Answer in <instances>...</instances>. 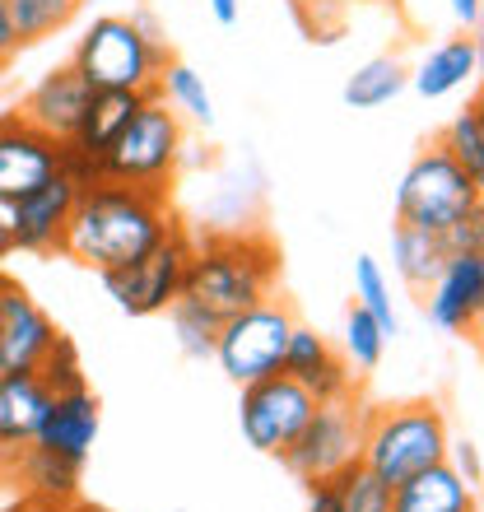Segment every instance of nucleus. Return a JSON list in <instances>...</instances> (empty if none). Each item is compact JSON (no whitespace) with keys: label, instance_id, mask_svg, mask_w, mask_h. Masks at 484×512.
<instances>
[{"label":"nucleus","instance_id":"6","mask_svg":"<svg viewBox=\"0 0 484 512\" xmlns=\"http://www.w3.org/2000/svg\"><path fill=\"white\" fill-rule=\"evenodd\" d=\"M480 177H471L466 168L447 159L438 145H429L410 168H405L401 187H396V224L410 229L443 233L447 224L466 219L471 210H480Z\"/></svg>","mask_w":484,"mask_h":512},{"label":"nucleus","instance_id":"28","mask_svg":"<svg viewBox=\"0 0 484 512\" xmlns=\"http://www.w3.org/2000/svg\"><path fill=\"white\" fill-rule=\"evenodd\" d=\"M354 303L387 331V340L401 336V317L391 308V284H387V275H382V266H377V256H368V252L354 261Z\"/></svg>","mask_w":484,"mask_h":512},{"label":"nucleus","instance_id":"5","mask_svg":"<svg viewBox=\"0 0 484 512\" xmlns=\"http://www.w3.org/2000/svg\"><path fill=\"white\" fill-rule=\"evenodd\" d=\"M177 163H182V117L159 94H145V103L131 112V122L121 126V135L94 163V182H117V187L168 196Z\"/></svg>","mask_w":484,"mask_h":512},{"label":"nucleus","instance_id":"10","mask_svg":"<svg viewBox=\"0 0 484 512\" xmlns=\"http://www.w3.org/2000/svg\"><path fill=\"white\" fill-rule=\"evenodd\" d=\"M238 401V424H242V438L247 447L266 452V457H280L284 447L298 438V429L312 419L317 401L308 396V387H298L294 378H261V382H247Z\"/></svg>","mask_w":484,"mask_h":512},{"label":"nucleus","instance_id":"39","mask_svg":"<svg viewBox=\"0 0 484 512\" xmlns=\"http://www.w3.org/2000/svg\"><path fill=\"white\" fill-rule=\"evenodd\" d=\"M14 252V238H10V201H0V261Z\"/></svg>","mask_w":484,"mask_h":512},{"label":"nucleus","instance_id":"36","mask_svg":"<svg viewBox=\"0 0 484 512\" xmlns=\"http://www.w3.org/2000/svg\"><path fill=\"white\" fill-rule=\"evenodd\" d=\"M303 5H317V10H331V5H340V10H345V5H373V10H396L401 0H303Z\"/></svg>","mask_w":484,"mask_h":512},{"label":"nucleus","instance_id":"40","mask_svg":"<svg viewBox=\"0 0 484 512\" xmlns=\"http://www.w3.org/2000/svg\"><path fill=\"white\" fill-rule=\"evenodd\" d=\"M33 512H98V508H89V503H75V499H66V503H38Z\"/></svg>","mask_w":484,"mask_h":512},{"label":"nucleus","instance_id":"18","mask_svg":"<svg viewBox=\"0 0 484 512\" xmlns=\"http://www.w3.org/2000/svg\"><path fill=\"white\" fill-rule=\"evenodd\" d=\"M47 401H52V391L42 387L38 373H5L0 378V466L38 438Z\"/></svg>","mask_w":484,"mask_h":512},{"label":"nucleus","instance_id":"22","mask_svg":"<svg viewBox=\"0 0 484 512\" xmlns=\"http://www.w3.org/2000/svg\"><path fill=\"white\" fill-rule=\"evenodd\" d=\"M405 89H410V66L396 52H382L373 61H363L350 80H345V103L354 112H373V108L396 103Z\"/></svg>","mask_w":484,"mask_h":512},{"label":"nucleus","instance_id":"2","mask_svg":"<svg viewBox=\"0 0 484 512\" xmlns=\"http://www.w3.org/2000/svg\"><path fill=\"white\" fill-rule=\"evenodd\" d=\"M275 280H280V252L266 233H215L205 243H191L177 298L224 322L242 308H256L261 298H275Z\"/></svg>","mask_w":484,"mask_h":512},{"label":"nucleus","instance_id":"38","mask_svg":"<svg viewBox=\"0 0 484 512\" xmlns=\"http://www.w3.org/2000/svg\"><path fill=\"white\" fill-rule=\"evenodd\" d=\"M210 14H215L219 24H238V14H242V0H210Z\"/></svg>","mask_w":484,"mask_h":512},{"label":"nucleus","instance_id":"15","mask_svg":"<svg viewBox=\"0 0 484 512\" xmlns=\"http://www.w3.org/2000/svg\"><path fill=\"white\" fill-rule=\"evenodd\" d=\"M484 312V252H452L429 284V322L452 336L480 331Z\"/></svg>","mask_w":484,"mask_h":512},{"label":"nucleus","instance_id":"17","mask_svg":"<svg viewBox=\"0 0 484 512\" xmlns=\"http://www.w3.org/2000/svg\"><path fill=\"white\" fill-rule=\"evenodd\" d=\"M98 429H103V405H98V396L89 387H75L47 401V415H42L33 443L56 452V457L75 461V466H84L98 443Z\"/></svg>","mask_w":484,"mask_h":512},{"label":"nucleus","instance_id":"7","mask_svg":"<svg viewBox=\"0 0 484 512\" xmlns=\"http://www.w3.org/2000/svg\"><path fill=\"white\" fill-rule=\"evenodd\" d=\"M289 331H294V312L284 308L280 298H261L256 308H242L219 322L215 354L210 359H219V368H224V378L233 387L275 378L284 359V345H289Z\"/></svg>","mask_w":484,"mask_h":512},{"label":"nucleus","instance_id":"27","mask_svg":"<svg viewBox=\"0 0 484 512\" xmlns=\"http://www.w3.org/2000/svg\"><path fill=\"white\" fill-rule=\"evenodd\" d=\"M326 485H331L336 512H391V485L377 480L363 461H354L350 471H340L336 480H326Z\"/></svg>","mask_w":484,"mask_h":512},{"label":"nucleus","instance_id":"24","mask_svg":"<svg viewBox=\"0 0 484 512\" xmlns=\"http://www.w3.org/2000/svg\"><path fill=\"white\" fill-rule=\"evenodd\" d=\"M159 98L177 112V117H191L196 126H215V98H210L205 80L187 66V61H168V66H163Z\"/></svg>","mask_w":484,"mask_h":512},{"label":"nucleus","instance_id":"23","mask_svg":"<svg viewBox=\"0 0 484 512\" xmlns=\"http://www.w3.org/2000/svg\"><path fill=\"white\" fill-rule=\"evenodd\" d=\"M447 261V247L438 233L429 229H410V224H396L391 229V266L410 289H429L438 280V270Z\"/></svg>","mask_w":484,"mask_h":512},{"label":"nucleus","instance_id":"9","mask_svg":"<svg viewBox=\"0 0 484 512\" xmlns=\"http://www.w3.org/2000/svg\"><path fill=\"white\" fill-rule=\"evenodd\" d=\"M187 261H191V238L177 229L173 238H163L154 252H145L140 261H131V266L103 270L98 280H103L108 298L126 317H159V312H168L177 303V294H182Z\"/></svg>","mask_w":484,"mask_h":512},{"label":"nucleus","instance_id":"31","mask_svg":"<svg viewBox=\"0 0 484 512\" xmlns=\"http://www.w3.org/2000/svg\"><path fill=\"white\" fill-rule=\"evenodd\" d=\"M38 378H42V387L52 391V396H61V391H75V387H84L80 354H75V345H70L66 336H56V340H52V350L42 354Z\"/></svg>","mask_w":484,"mask_h":512},{"label":"nucleus","instance_id":"35","mask_svg":"<svg viewBox=\"0 0 484 512\" xmlns=\"http://www.w3.org/2000/svg\"><path fill=\"white\" fill-rule=\"evenodd\" d=\"M447 5H452V19L466 33H480V0H447Z\"/></svg>","mask_w":484,"mask_h":512},{"label":"nucleus","instance_id":"11","mask_svg":"<svg viewBox=\"0 0 484 512\" xmlns=\"http://www.w3.org/2000/svg\"><path fill=\"white\" fill-rule=\"evenodd\" d=\"M80 201V182L61 168L56 177H47L42 187H33L28 196L10 201V238L19 252L47 256L61 252V238H66L70 210Z\"/></svg>","mask_w":484,"mask_h":512},{"label":"nucleus","instance_id":"19","mask_svg":"<svg viewBox=\"0 0 484 512\" xmlns=\"http://www.w3.org/2000/svg\"><path fill=\"white\" fill-rule=\"evenodd\" d=\"M475 75H480V38H475V33H457V38L438 42V47L410 70V84H415L419 98L438 103V98L466 89Z\"/></svg>","mask_w":484,"mask_h":512},{"label":"nucleus","instance_id":"14","mask_svg":"<svg viewBox=\"0 0 484 512\" xmlns=\"http://www.w3.org/2000/svg\"><path fill=\"white\" fill-rule=\"evenodd\" d=\"M280 373L294 378L298 387H308V396L317 405L322 401H345L359 391V373L345 364V354L312 326H298L289 331V345H284V359H280Z\"/></svg>","mask_w":484,"mask_h":512},{"label":"nucleus","instance_id":"25","mask_svg":"<svg viewBox=\"0 0 484 512\" xmlns=\"http://www.w3.org/2000/svg\"><path fill=\"white\" fill-rule=\"evenodd\" d=\"M438 149H443L457 168H466L471 177H480L484 182V103L480 98H471V103H466V108L443 126Z\"/></svg>","mask_w":484,"mask_h":512},{"label":"nucleus","instance_id":"1","mask_svg":"<svg viewBox=\"0 0 484 512\" xmlns=\"http://www.w3.org/2000/svg\"><path fill=\"white\" fill-rule=\"evenodd\" d=\"M182 229L163 191L117 187V182H89L80 187V201L70 210L61 252L89 270H117L140 261L145 252L173 238Z\"/></svg>","mask_w":484,"mask_h":512},{"label":"nucleus","instance_id":"16","mask_svg":"<svg viewBox=\"0 0 484 512\" xmlns=\"http://www.w3.org/2000/svg\"><path fill=\"white\" fill-rule=\"evenodd\" d=\"M89 98H94V89L84 84L80 70L56 66L28 89L19 117H24L28 126H38L42 135H52L56 145H70L75 131H80V122H84V112H89Z\"/></svg>","mask_w":484,"mask_h":512},{"label":"nucleus","instance_id":"30","mask_svg":"<svg viewBox=\"0 0 484 512\" xmlns=\"http://www.w3.org/2000/svg\"><path fill=\"white\" fill-rule=\"evenodd\" d=\"M168 317H173L177 345H182L187 359H210V354H215L219 317H210V312L196 308V303H187V298H177L173 308H168Z\"/></svg>","mask_w":484,"mask_h":512},{"label":"nucleus","instance_id":"26","mask_svg":"<svg viewBox=\"0 0 484 512\" xmlns=\"http://www.w3.org/2000/svg\"><path fill=\"white\" fill-rule=\"evenodd\" d=\"M5 10H10V28L19 47H28V42L61 33L80 14V0H5Z\"/></svg>","mask_w":484,"mask_h":512},{"label":"nucleus","instance_id":"29","mask_svg":"<svg viewBox=\"0 0 484 512\" xmlns=\"http://www.w3.org/2000/svg\"><path fill=\"white\" fill-rule=\"evenodd\" d=\"M382 354H387V331L359 303H350V312H345V364L368 373V368L382 364Z\"/></svg>","mask_w":484,"mask_h":512},{"label":"nucleus","instance_id":"8","mask_svg":"<svg viewBox=\"0 0 484 512\" xmlns=\"http://www.w3.org/2000/svg\"><path fill=\"white\" fill-rule=\"evenodd\" d=\"M363 410L354 396L345 401H322L312 410V419L298 429V438L280 452V461L303 480V485H322L336 480L340 471H350L363 452Z\"/></svg>","mask_w":484,"mask_h":512},{"label":"nucleus","instance_id":"13","mask_svg":"<svg viewBox=\"0 0 484 512\" xmlns=\"http://www.w3.org/2000/svg\"><path fill=\"white\" fill-rule=\"evenodd\" d=\"M61 336L56 322L28 298L24 284L0 275V378L5 373H38L42 354Z\"/></svg>","mask_w":484,"mask_h":512},{"label":"nucleus","instance_id":"37","mask_svg":"<svg viewBox=\"0 0 484 512\" xmlns=\"http://www.w3.org/2000/svg\"><path fill=\"white\" fill-rule=\"evenodd\" d=\"M308 512H336V503H331V485H308Z\"/></svg>","mask_w":484,"mask_h":512},{"label":"nucleus","instance_id":"21","mask_svg":"<svg viewBox=\"0 0 484 512\" xmlns=\"http://www.w3.org/2000/svg\"><path fill=\"white\" fill-rule=\"evenodd\" d=\"M5 466H10V475L28 489L33 503H66L80 494V466L66 457H56V452H47V447H38V443H28L24 452L10 457Z\"/></svg>","mask_w":484,"mask_h":512},{"label":"nucleus","instance_id":"34","mask_svg":"<svg viewBox=\"0 0 484 512\" xmlns=\"http://www.w3.org/2000/svg\"><path fill=\"white\" fill-rule=\"evenodd\" d=\"M14 52H19V38H14L10 10H5V0H0V75H5V66L14 61Z\"/></svg>","mask_w":484,"mask_h":512},{"label":"nucleus","instance_id":"32","mask_svg":"<svg viewBox=\"0 0 484 512\" xmlns=\"http://www.w3.org/2000/svg\"><path fill=\"white\" fill-rule=\"evenodd\" d=\"M438 238H443L447 256L452 252H484V205L480 210H471L466 219H457V224H447Z\"/></svg>","mask_w":484,"mask_h":512},{"label":"nucleus","instance_id":"3","mask_svg":"<svg viewBox=\"0 0 484 512\" xmlns=\"http://www.w3.org/2000/svg\"><path fill=\"white\" fill-rule=\"evenodd\" d=\"M173 61V52L163 47L159 24L140 14H103L84 28L80 47L70 56V66L84 75V84L103 94V89H121V94H159V75Z\"/></svg>","mask_w":484,"mask_h":512},{"label":"nucleus","instance_id":"4","mask_svg":"<svg viewBox=\"0 0 484 512\" xmlns=\"http://www.w3.org/2000/svg\"><path fill=\"white\" fill-rule=\"evenodd\" d=\"M447 419L433 401H401V405H368L363 410V452L359 461L377 480L401 485L410 475L447 461Z\"/></svg>","mask_w":484,"mask_h":512},{"label":"nucleus","instance_id":"33","mask_svg":"<svg viewBox=\"0 0 484 512\" xmlns=\"http://www.w3.org/2000/svg\"><path fill=\"white\" fill-rule=\"evenodd\" d=\"M447 466L466 480V485H480V475H484V466H480V443L475 438H457V443H447Z\"/></svg>","mask_w":484,"mask_h":512},{"label":"nucleus","instance_id":"12","mask_svg":"<svg viewBox=\"0 0 484 512\" xmlns=\"http://www.w3.org/2000/svg\"><path fill=\"white\" fill-rule=\"evenodd\" d=\"M66 168V145L28 126L19 112L0 117V201H19Z\"/></svg>","mask_w":484,"mask_h":512},{"label":"nucleus","instance_id":"20","mask_svg":"<svg viewBox=\"0 0 484 512\" xmlns=\"http://www.w3.org/2000/svg\"><path fill=\"white\" fill-rule=\"evenodd\" d=\"M391 512H475V489L447 461L391 485Z\"/></svg>","mask_w":484,"mask_h":512}]
</instances>
